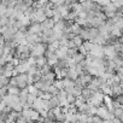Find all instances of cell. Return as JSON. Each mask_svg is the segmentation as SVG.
Here are the masks:
<instances>
[{"mask_svg": "<svg viewBox=\"0 0 123 123\" xmlns=\"http://www.w3.org/2000/svg\"><path fill=\"white\" fill-rule=\"evenodd\" d=\"M103 119L99 117V116H97V115H93L92 116V121H91V123H100Z\"/></svg>", "mask_w": 123, "mask_h": 123, "instance_id": "cell-44", "label": "cell"}, {"mask_svg": "<svg viewBox=\"0 0 123 123\" xmlns=\"http://www.w3.org/2000/svg\"><path fill=\"white\" fill-rule=\"evenodd\" d=\"M5 101V104L7 106H10L11 109H13L17 104H19V97L18 95H12V94H6L3 99Z\"/></svg>", "mask_w": 123, "mask_h": 123, "instance_id": "cell-4", "label": "cell"}, {"mask_svg": "<svg viewBox=\"0 0 123 123\" xmlns=\"http://www.w3.org/2000/svg\"><path fill=\"white\" fill-rule=\"evenodd\" d=\"M73 41H74V43H75V46H76L77 48H79L80 46H82V43H83V40H82V37H81L80 35H76V36H74Z\"/></svg>", "mask_w": 123, "mask_h": 123, "instance_id": "cell-37", "label": "cell"}, {"mask_svg": "<svg viewBox=\"0 0 123 123\" xmlns=\"http://www.w3.org/2000/svg\"><path fill=\"white\" fill-rule=\"evenodd\" d=\"M28 33H31V34H37V35H40V34L42 33L41 24H40V23L31 22V24L28 27Z\"/></svg>", "mask_w": 123, "mask_h": 123, "instance_id": "cell-11", "label": "cell"}, {"mask_svg": "<svg viewBox=\"0 0 123 123\" xmlns=\"http://www.w3.org/2000/svg\"><path fill=\"white\" fill-rule=\"evenodd\" d=\"M40 24H41V28H42V31H43V30H47V29H53L55 22L53 21V18H46V19H45L42 23H40Z\"/></svg>", "mask_w": 123, "mask_h": 123, "instance_id": "cell-17", "label": "cell"}, {"mask_svg": "<svg viewBox=\"0 0 123 123\" xmlns=\"http://www.w3.org/2000/svg\"><path fill=\"white\" fill-rule=\"evenodd\" d=\"M7 92L9 94H12V95H19L21 89L16 86H7Z\"/></svg>", "mask_w": 123, "mask_h": 123, "instance_id": "cell-27", "label": "cell"}, {"mask_svg": "<svg viewBox=\"0 0 123 123\" xmlns=\"http://www.w3.org/2000/svg\"><path fill=\"white\" fill-rule=\"evenodd\" d=\"M100 91L104 93V95H109V97H112V95H113V93H112V88H111V86H109V85L104 86Z\"/></svg>", "mask_w": 123, "mask_h": 123, "instance_id": "cell-31", "label": "cell"}, {"mask_svg": "<svg viewBox=\"0 0 123 123\" xmlns=\"http://www.w3.org/2000/svg\"><path fill=\"white\" fill-rule=\"evenodd\" d=\"M58 106H59V101H58V99H57L55 95L52 97L48 100H45V107H46V110H52V109L58 107Z\"/></svg>", "mask_w": 123, "mask_h": 123, "instance_id": "cell-9", "label": "cell"}, {"mask_svg": "<svg viewBox=\"0 0 123 123\" xmlns=\"http://www.w3.org/2000/svg\"><path fill=\"white\" fill-rule=\"evenodd\" d=\"M58 92H59V89H57L53 85H51V86H49V88H48V93H49L51 95H57V94H58Z\"/></svg>", "mask_w": 123, "mask_h": 123, "instance_id": "cell-41", "label": "cell"}, {"mask_svg": "<svg viewBox=\"0 0 123 123\" xmlns=\"http://www.w3.org/2000/svg\"><path fill=\"white\" fill-rule=\"evenodd\" d=\"M110 35H111V36H115V37H117V39H118L119 36H122V31H121V29H119V28H117V27L115 25V27L111 29Z\"/></svg>", "mask_w": 123, "mask_h": 123, "instance_id": "cell-30", "label": "cell"}, {"mask_svg": "<svg viewBox=\"0 0 123 123\" xmlns=\"http://www.w3.org/2000/svg\"><path fill=\"white\" fill-rule=\"evenodd\" d=\"M81 92H82V89H80V88H77V87H74V89L71 91L70 94H73V95H75V97L77 98V97L81 95Z\"/></svg>", "mask_w": 123, "mask_h": 123, "instance_id": "cell-42", "label": "cell"}, {"mask_svg": "<svg viewBox=\"0 0 123 123\" xmlns=\"http://www.w3.org/2000/svg\"><path fill=\"white\" fill-rule=\"evenodd\" d=\"M88 54H91V55H93V57H97V58H104V57H105L103 46L95 45V43L93 45V47L91 48V51L88 52Z\"/></svg>", "mask_w": 123, "mask_h": 123, "instance_id": "cell-6", "label": "cell"}, {"mask_svg": "<svg viewBox=\"0 0 123 123\" xmlns=\"http://www.w3.org/2000/svg\"><path fill=\"white\" fill-rule=\"evenodd\" d=\"M67 77L70 79V80H73V81H75L76 79H79V74H77V71H76V67H74V68H68V69H67Z\"/></svg>", "mask_w": 123, "mask_h": 123, "instance_id": "cell-18", "label": "cell"}, {"mask_svg": "<svg viewBox=\"0 0 123 123\" xmlns=\"http://www.w3.org/2000/svg\"><path fill=\"white\" fill-rule=\"evenodd\" d=\"M85 103H87V99H86V98H83L82 95H80V97H77V98H76V100H75L74 105H75L76 107H80V106H81V105H83Z\"/></svg>", "mask_w": 123, "mask_h": 123, "instance_id": "cell-34", "label": "cell"}, {"mask_svg": "<svg viewBox=\"0 0 123 123\" xmlns=\"http://www.w3.org/2000/svg\"><path fill=\"white\" fill-rule=\"evenodd\" d=\"M46 15H45V11L42 9H36L35 11V15L33 16L31 18V22H35V23H42L45 19H46Z\"/></svg>", "mask_w": 123, "mask_h": 123, "instance_id": "cell-7", "label": "cell"}, {"mask_svg": "<svg viewBox=\"0 0 123 123\" xmlns=\"http://www.w3.org/2000/svg\"><path fill=\"white\" fill-rule=\"evenodd\" d=\"M63 82H64V91H65L68 94L71 93V91H73L74 87H75L74 81L70 80V79H68V77H65V79H63Z\"/></svg>", "mask_w": 123, "mask_h": 123, "instance_id": "cell-15", "label": "cell"}, {"mask_svg": "<svg viewBox=\"0 0 123 123\" xmlns=\"http://www.w3.org/2000/svg\"><path fill=\"white\" fill-rule=\"evenodd\" d=\"M93 43H95V45H100V46H104V45H106V39L103 36V35H98L95 39H93V40H91Z\"/></svg>", "mask_w": 123, "mask_h": 123, "instance_id": "cell-22", "label": "cell"}, {"mask_svg": "<svg viewBox=\"0 0 123 123\" xmlns=\"http://www.w3.org/2000/svg\"><path fill=\"white\" fill-rule=\"evenodd\" d=\"M112 113H113V116H115V117H117V118H121V116H122V113H123V107L115 109Z\"/></svg>", "mask_w": 123, "mask_h": 123, "instance_id": "cell-40", "label": "cell"}, {"mask_svg": "<svg viewBox=\"0 0 123 123\" xmlns=\"http://www.w3.org/2000/svg\"><path fill=\"white\" fill-rule=\"evenodd\" d=\"M45 57L47 58V63L49 64V65H52V67H54L55 65V63H57V60H58V57L55 55V53L54 52H52V51H46V53H45Z\"/></svg>", "mask_w": 123, "mask_h": 123, "instance_id": "cell-10", "label": "cell"}, {"mask_svg": "<svg viewBox=\"0 0 123 123\" xmlns=\"http://www.w3.org/2000/svg\"><path fill=\"white\" fill-rule=\"evenodd\" d=\"M93 45H94V43H93L92 41H89V40H87V41H83V43H82V46L85 47V49L87 51V53L91 51V48L93 47Z\"/></svg>", "mask_w": 123, "mask_h": 123, "instance_id": "cell-39", "label": "cell"}, {"mask_svg": "<svg viewBox=\"0 0 123 123\" xmlns=\"http://www.w3.org/2000/svg\"><path fill=\"white\" fill-rule=\"evenodd\" d=\"M29 46H30V55L36 58V57H40V55H45V53L47 51V47H48V43L36 42V43L29 45Z\"/></svg>", "mask_w": 123, "mask_h": 123, "instance_id": "cell-1", "label": "cell"}, {"mask_svg": "<svg viewBox=\"0 0 123 123\" xmlns=\"http://www.w3.org/2000/svg\"><path fill=\"white\" fill-rule=\"evenodd\" d=\"M35 64L39 67V68H41V67H43L45 64H47V58L45 57V55H40V57H36L35 58Z\"/></svg>", "mask_w": 123, "mask_h": 123, "instance_id": "cell-21", "label": "cell"}, {"mask_svg": "<svg viewBox=\"0 0 123 123\" xmlns=\"http://www.w3.org/2000/svg\"><path fill=\"white\" fill-rule=\"evenodd\" d=\"M112 88V93L115 97H118L121 94H123V87L121 85H115V86H111Z\"/></svg>", "mask_w": 123, "mask_h": 123, "instance_id": "cell-25", "label": "cell"}, {"mask_svg": "<svg viewBox=\"0 0 123 123\" xmlns=\"http://www.w3.org/2000/svg\"><path fill=\"white\" fill-rule=\"evenodd\" d=\"M9 82H10V77H6L4 75H0V88L9 86Z\"/></svg>", "mask_w": 123, "mask_h": 123, "instance_id": "cell-32", "label": "cell"}, {"mask_svg": "<svg viewBox=\"0 0 123 123\" xmlns=\"http://www.w3.org/2000/svg\"><path fill=\"white\" fill-rule=\"evenodd\" d=\"M28 92H29V94H33V95H36L37 97V94H39L40 91L34 85H31V86H28Z\"/></svg>", "mask_w": 123, "mask_h": 123, "instance_id": "cell-38", "label": "cell"}, {"mask_svg": "<svg viewBox=\"0 0 123 123\" xmlns=\"http://www.w3.org/2000/svg\"><path fill=\"white\" fill-rule=\"evenodd\" d=\"M103 123H113V121H112V119H109V121H106V119H103Z\"/></svg>", "mask_w": 123, "mask_h": 123, "instance_id": "cell-48", "label": "cell"}, {"mask_svg": "<svg viewBox=\"0 0 123 123\" xmlns=\"http://www.w3.org/2000/svg\"><path fill=\"white\" fill-rule=\"evenodd\" d=\"M80 36L82 37V40H83V41L91 40V36H89V29H88V28H83V27H82V29H81V31H80Z\"/></svg>", "mask_w": 123, "mask_h": 123, "instance_id": "cell-24", "label": "cell"}, {"mask_svg": "<svg viewBox=\"0 0 123 123\" xmlns=\"http://www.w3.org/2000/svg\"><path fill=\"white\" fill-rule=\"evenodd\" d=\"M55 97H57V99H58V101H59V106H60V107H67V106H69V105H70V104L68 103V99H67L68 93H67L64 89L59 91V92H58V94H57Z\"/></svg>", "mask_w": 123, "mask_h": 123, "instance_id": "cell-5", "label": "cell"}, {"mask_svg": "<svg viewBox=\"0 0 123 123\" xmlns=\"http://www.w3.org/2000/svg\"><path fill=\"white\" fill-rule=\"evenodd\" d=\"M5 123H17V122H16L15 119H12V118H10V117H9V119H7Z\"/></svg>", "mask_w": 123, "mask_h": 123, "instance_id": "cell-47", "label": "cell"}, {"mask_svg": "<svg viewBox=\"0 0 123 123\" xmlns=\"http://www.w3.org/2000/svg\"><path fill=\"white\" fill-rule=\"evenodd\" d=\"M58 48H59V40L52 41L51 43H48V47H47V49H48V51H52V52H54V51L58 49Z\"/></svg>", "mask_w": 123, "mask_h": 123, "instance_id": "cell-28", "label": "cell"}, {"mask_svg": "<svg viewBox=\"0 0 123 123\" xmlns=\"http://www.w3.org/2000/svg\"><path fill=\"white\" fill-rule=\"evenodd\" d=\"M54 68H59V69L68 68V58H65V59H58L55 65H54Z\"/></svg>", "mask_w": 123, "mask_h": 123, "instance_id": "cell-23", "label": "cell"}, {"mask_svg": "<svg viewBox=\"0 0 123 123\" xmlns=\"http://www.w3.org/2000/svg\"><path fill=\"white\" fill-rule=\"evenodd\" d=\"M53 86H54L57 89H59V91L64 89V82H63V80H60V79H58V80H54V82H53Z\"/></svg>", "mask_w": 123, "mask_h": 123, "instance_id": "cell-35", "label": "cell"}, {"mask_svg": "<svg viewBox=\"0 0 123 123\" xmlns=\"http://www.w3.org/2000/svg\"><path fill=\"white\" fill-rule=\"evenodd\" d=\"M116 100H117L119 104H122V105H123V94H121V95L116 97Z\"/></svg>", "mask_w": 123, "mask_h": 123, "instance_id": "cell-45", "label": "cell"}, {"mask_svg": "<svg viewBox=\"0 0 123 123\" xmlns=\"http://www.w3.org/2000/svg\"><path fill=\"white\" fill-rule=\"evenodd\" d=\"M22 116L30 123V122H37L39 121V118H40V113L36 111V110H34L33 107H30V109H23L22 110Z\"/></svg>", "mask_w": 123, "mask_h": 123, "instance_id": "cell-2", "label": "cell"}, {"mask_svg": "<svg viewBox=\"0 0 123 123\" xmlns=\"http://www.w3.org/2000/svg\"><path fill=\"white\" fill-rule=\"evenodd\" d=\"M99 34H100V33H99V29H98V28H89V36H91V40L95 39ZM91 40H89V41H91Z\"/></svg>", "mask_w": 123, "mask_h": 123, "instance_id": "cell-36", "label": "cell"}, {"mask_svg": "<svg viewBox=\"0 0 123 123\" xmlns=\"http://www.w3.org/2000/svg\"><path fill=\"white\" fill-rule=\"evenodd\" d=\"M54 53L58 57V59H65V58H68V47H63V46H62L58 49H55Z\"/></svg>", "mask_w": 123, "mask_h": 123, "instance_id": "cell-14", "label": "cell"}, {"mask_svg": "<svg viewBox=\"0 0 123 123\" xmlns=\"http://www.w3.org/2000/svg\"><path fill=\"white\" fill-rule=\"evenodd\" d=\"M39 69H40V74H41V76H43V75L48 74L49 71H52V65H49V64L47 63V64H45L43 67H41V68H39Z\"/></svg>", "mask_w": 123, "mask_h": 123, "instance_id": "cell-26", "label": "cell"}, {"mask_svg": "<svg viewBox=\"0 0 123 123\" xmlns=\"http://www.w3.org/2000/svg\"><path fill=\"white\" fill-rule=\"evenodd\" d=\"M92 94H93V92H92V91H91L88 87L83 88V89H82V92H81V95H82L83 98H86L87 100H88V99L92 97Z\"/></svg>", "mask_w": 123, "mask_h": 123, "instance_id": "cell-33", "label": "cell"}, {"mask_svg": "<svg viewBox=\"0 0 123 123\" xmlns=\"http://www.w3.org/2000/svg\"><path fill=\"white\" fill-rule=\"evenodd\" d=\"M103 48H104V54H105V57H107V58H110V59H112V58L117 54V52H116L113 45H107V43H106V45L103 46Z\"/></svg>", "mask_w": 123, "mask_h": 123, "instance_id": "cell-8", "label": "cell"}, {"mask_svg": "<svg viewBox=\"0 0 123 123\" xmlns=\"http://www.w3.org/2000/svg\"><path fill=\"white\" fill-rule=\"evenodd\" d=\"M109 110H107V107L106 106H104V105H101V106H99V107H97V116H99L101 119H106V117H107V115H109Z\"/></svg>", "mask_w": 123, "mask_h": 123, "instance_id": "cell-16", "label": "cell"}, {"mask_svg": "<svg viewBox=\"0 0 123 123\" xmlns=\"http://www.w3.org/2000/svg\"><path fill=\"white\" fill-rule=\"evenodd\" d=\"M30 123H39V122H30Z\"/></svg>", "mask_w": 123, "mask_h": 123, "instance_id": "cell-49", "label": "cell"}, {"mask_svg": "<svg viewBox=\"0 0 123 123\" xmlns=\"http://www.w3.org/2000/svg\"><path fill=\"white\" fill-rule=\"evenodd\" d=\"M15 77H16V81H17V87L19 89L28 88V86H29V76H28V74H18Z\"/></svg>", "mask_w": 123, "mask_h": 123, "instance_id": "cell-3", "label": "cell"}, {"mask_svg": "<svg viewBox=\"0 0 123 123\" xmlns=\"http://www.w3.org/2000/svg\"><path fill=\"white\" fill-rule=\"evenodd\" d=\"M25 41L28 45H34L36 42H40V36L37 34H31V33H28L25 34Z\"/></svg>", "mask_w": 123, "mask_h": 123, "instance_id": "cell-12", "label": "cell"}, {"mask_svg": "<svg viewBox=\"0 0 123 123\" xmlns=\"http://www.w3.org/2000/svg\"><path fill=\"white\" fill-rule=\"evenodd\" d=\"M112 121H113V123H122V121H121L119 118H117V117H115Z\"/></svg>", "mask_w": 123, "mask_h": 123, "instance_id": "cell-46", "label": "cell"}, {"mask_svg": "<svg viewBox=\"0 0 123 123\" xmlns=\"http://www.w3.org/2000/svg\"><path fill=\"white\" fill-rule=\"evenodd\" d=\"M67 69H68V68H64V69L54 68V74H55V77H57V79H60V80L65 79V77H67Z\"/></svg>", "mask_w": 123, "mask_h": 123, "instance_id": "cell-20", "label": "cell"}, {"mask_svg": "<svg viewBox=\"0 0 123 123\" xmlns=\"http://www.w3.org/2000/svg\"><path fill=\"white\" fill-rule=\"evenodd\" d=\"M80 77V80H81V82L83 83V86H88L89 83H91V81H92V79H93V76L91 75V74H88V71L87 73H85L83 75H81V76H79Z\"/></svg>", "mask_w": 123, "mask_h": 123, "instance_id": "cell-19", "label": "cell"}, {"mask_svg": "<svg viewBox=\"0 0 123 123\" xmlns=\"http://www.w3.org/2000/svg\"><path fill=\"white\" fill-rule=\"evenodd\" d=\"M85 58H86V54H83V53H81V52H77V53L73 57V59L76 62V64H79V63H81L82 60H85Z\"/></svg>", "mask_w": 123, "mask_h": 123, "instance_id": "cell-29", "label": "cell"}, {"mask_svg": "<svg viewBox=\"0 0 123 123\" xmlns=\"http://www.w3.org/2000/svg\"><path fill=\"white\" fill-rule=\"evenodd\" d=\"M67 99H68V103H69V104H74V103H75V100H76V97L69 93V94H68V97H67Z\"/></svg>", "mask_w": 123, "mask_h": 123, "instance_id": "cell-43", "label": "cell"}, {"mask_svg": "<svg viewBox=\"0 0 123 123\" xmlns=\"http://www.w3.org/2000/svg\"><path fill=\"white\" fill-rule=\"evenodd\" d=\"M34 110H36L37 112H41L42 110H46V107H45V99H42V98H36V100L34 101V104H33V106H31Z\"/></svg>", "mask_w": 123, "mask_h": 123, "instance_id": "cell-13", "label": "cell"}]
</instances>
